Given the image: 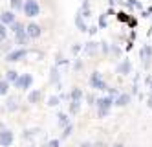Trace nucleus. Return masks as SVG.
<instances>
[{"mask_svg": "<svg viewBox=\"0 0 152 147\" xmlns=\"http://www.w3.org/2000/svg\"><path fill=\"white\" fill-rule=\"evenodd\" d=\"M95 105H97V116H99V118H106L108 114H110V109L114 105V98L112 96L97 98L95 99Z\"/></svg>", "mask_w": 152, "mask_h": 147, "instance_id": "obj_1", "label": "nucleus"}, {"mask_svg": "<svg viewBox=\"0 0 152 147\" xmlns=\"http://www.w3.org/2000/svg\"><path fill=\"white\" fill-rule=\"evenodd\" d=\"M22 11H24V15L29 17V18H33L37 15H40V6L37 0H26L24 6H22Z\"/></svg>", "mask_w": 152, "mask_h": 147, "instance_id": "obj_2", "label": "nucleus"}, {"mask_svg": "<svg viewBox=\"0 0 152 147\" xmlns=\"http://www.w3.org/2000/svg\"><path fill=\"white\" fill-rule=\"evenodd\" d=\"M31 85H33V75L31 74H22V75H18L17 81H15V86L18 90H29Z\"/></svg>", "mask_w": 152, "mask_h": 147, "instance_id": "obj_3", "label": "nucleus"}, {"mask_svg": "<svg viewBox=\"0 0 152 147\" xmlns=\"http://www.w3.org/2000/svg\"><path fill=\"white\" fill-rule=\"evenodd\" d=\"M90 86L95 88V90H106L108 88V85L104 83V79H103V75L99 72H94L90 75Z\"/></svg>", "mask_w": 152, "mask_h": 147, "instance_id": "obj_4", "label": "nucleus"}, {"mask_svg": "<svg viewBox=\"0 0 152 147\" xmlns=\"http://www.w3.org/2000/svg\"><path fill=\"white\" fill-rule=\"evenodd\" d=\"M26 55H28V50H26V48H18V50H13V52H7L6 61H9V63H17V61L26 59Z\"/></svg>", "mask_w": 152, "mask_h": 147, "instance_id": "obj_5", "label": "nucleus"}, {"mask_svg": "<svg viewBox=\"0 0 152 147\" xmlns=\"http://www.w3.org/2000/svg\"><path fill=\"white\" fill-rule=\"evenodd\" d=\"M13 143V132L9 129H2L0 131V147H9Z\"/></svg>", "mask_w": 152, "mask_h": 147, "instance_id": "obj_6", "label": "nucleus"}, {"mask_svg": "<svg viewBox=\"0 0 152 147\" xmlns=\"http://www.w3.org/2000/svg\"><path fill=\"white\" fill-rule=\"evenodd\" d=\"M24 30H26V33H28V37H29V39H39V37H40V33H42L40 26L35 24V22H29V24H28Z\"/></svg>", "mask_w": 152, "mask_h": 147, "instance_id": "obj_7", "label": "nucleus"}, {"mask_svg": "<svg viewBox=\"0 0 152 147\" xmlns=\"http://www.w3.org/2000/svg\"><path fill=\"white\" fill-rule=\"evenodd\" d=\"M139 55H141V61H143V66H145V68H148L150 61H152V48L150 46H143V48H141V52H139Z\"/></svg>", "mask_w": 152, "mask_h": 147, "instance_id": "obj_8", "label": "nucleus"}, {"mask_svg": "<svg viewBox=\"0 0 152 147\" xmlns=\"http://www.w3.org/2000/svg\"><path fill=\"white\" fill-rule=\"evenodd\" d=\"M15 20H17V17H15L13 11H2V13H0V22H2L4 26H11Z\"/></svg>", "mask_w": 152, "mask_h": 147, "instance_id": "obj_9", "label": "nucleus"}, {"mask_svg": "<svg viewBox=\"0 0 152 147\" xmlns=\"http://www.w3.org/2000/svg\"><path fill=\"white\" fill-rule=\"evenodd\" d=\"M130 101H132V96L130 94H117L115 99H114V105L115 107H126Z\"/></svg>", "mask_w": 152, "mask_h": 147, "instance_id": "obj_10", "label": "nucleus"}, {"mask_svg": "<svg viewBox=\"0 0 152 147\" xmlns=\"http://www.w3.org/2000/svg\"><path fill=\"white\" fill-rule=\"evenodd\" d=\"M15 42L18 44V46H26V44L29 42V37H28L26 30H20V31L15 33Z\"/></svg>", "mask_w": 152, "mask_h": 147, "instance_id": "obj_11", "label": "nucleus"}, {"mask_svg": "<svg viewBox=\"0 0 152 147\" xmlns=\"http://www.w3.org/2000/svg\"><path fill=\"white\" fill-rule=\"evenodd\" d=\"M130 72H132V64H130V61H128V59H125V61L119 63V66H117V74H121V75H128Z\"/></svg>", "mask_w": 152, "mask_h": 147, "instance_id": "obj_12", "label": "nucleus"}, {"mask_svg": "<svg viewBox=\"0 0 152 147\" xmlns=\"http://www.w3.org/2000/svg\"><path fill=\"white\" fill-rule=\"evenodd\" d=\"M40 90H31V92H29V96H28V101H29V103H39V101H40Z\"/></svg>", "mask_w": 152, "mask_h": 147, "instance_id": "obj_13", "label": "nucleus"}, {"mask_svg": "<svg viewBox=\"0 0 152 147\" xmlns=\"http://www.w3.org/2000/svg\"><path fill=\"white\" fill-rule=\"evenodd\" d=\"M81 110V99H72L70 103V114H79Z\"/></svg>", "mask_w": 152, "mask_h": 147, "instance_id": "obj_14", "label": "nucleus"}, {"mask_svg": "<svg viewBox=\"0 0 152 147\" xmlns=\"http://www.w3.org/2000/svg\"><path fill=\"white\" fill-rule=\"evenodd\" d=\"M70 99H83V88H79V86L72 88V92H70Z\"/></svg>", "mask_w": 152, "mask_h": 147, "instance_id": "obj_15", "label": "nucleus"}, {"mask_svg": "<svg viewBox=\"0 0 152 147\" xmlns=\"http://www.w3.org/2000/svg\"><path fill=\"white\" fill-rule=\"evenodd\" d=\"M84 53H86V55H94V53H97V42H88V44H86Z\"/></svg>", "mask_w": 152, "mask_h": 147, "instance_id": "obj_16", "label": "nucleus"}, {"mask_svg": "<svg viewBox=\"0 0 152 147\" xmlns=\"http://www.w3.org/2000/svg\"><path fill=\"white\" fill-rule=\"evenodd\" d=\"M17 77H18V74H17L15 70H7V72H6V81H7V83H15Z\"/></svg>", "mask_w": 152, "mask_h": 147, "instance_id": "obj_17", "label": "nucleus"}, {"mask_svg": "<svg viewBox=\"0 0 152 147\" xmlns=\"http://www.w3.org/2000/svg\"><path fill=\"white\" fill-rule=\"evenodd\" d=\"M75 24H77V28H79L81 31H86V30H88V28H86V24L83 22V18H81V11L77 13V17H75Z\"/></svg>", "mask_w": 152, "mask_h": 147, "instance_id": "obj_18", "label": "nucleus"}, {"mask_svg": "<svg viewBox=\"0 0 152 147\" xmlns=\"http://www.w3.org/2000/svg\"><path fill=\"white\" fill-rule=\"evenodd\" d=\"M57 118H59V125H61L62 129H64V127H66V125H68V123H70V120H68V116H66V114H64V112H61V114H59Z\"/></svg>", "mask_w": 152, "mask_h": 147, "instance_id": "obj_19", "label": "nucleus"}, {"mask_svg": "<svg viewBox=\"0 0 152 147\" xmlns=\"http://www.w3.org/2000/svg\"><path fill=\"white\" fill-rule=\"evenodd\" d=\"M37 132H40V129H29V131L22 132V138H24V140H29V138H33Z\"/></svg>", "mask_w": 152, "mask_h": 147, "instance_id": "obj_20", "label": "nucleus"}, {"mask_svg": "<svg viewBox=\"0 0 152 147\" xmlns=\"http://www.w3.org/2000/svg\"><path fill=\"white\" fill-rule=\"evenodd\" d=\"M7 92H9V83L4 79V81H0V96H6Z\"/></svg>", "mask_w": 152, "mask_h": 147, "instance_id": "obj_21", "label": "nucleus"}, {"mask_svg": "<svg viewBox=\"0 0 152 147\" xmlns=\"http://www.w3.org/2000/svg\"><path fill=\"white\" fill-rule=\"evenodd\" d=\"M72 131H73V125H72V123H68V125L64 127V131H62V136H61V140H66V138L70 136V134H72Z\"/></svg>", "mask_w": 152, "mask_h": 147, "instance_id": "obj_22", "label": "nucleus"}, {"mask_svg": "<svg viewBox=\"0 0 152 147\" xmlns=\"http://www.w3.org/2000/svg\"><path fill=\"white\" fill-rule=\"evenodd\" d=\"M9 2H11V9H13V11L22 9V6H24V2H22V0H9Z\"/></svg>", "mask_w": 152, "mask_h": 147, "instance_id": "obj_23", "label": "nucleus"}, {"mask_svg": "<svg viewBox=\"0 0 152 147\" xmlns=\"http://www.w3.org/2000/svg\"><path fill=\"white\" fill-rule=\"evenodd\" d=\"M17 107H18L17 105V99L15 98H9V101H7V110L13 112V110H17Z\"/></svg>", "mask_w": 152, "mask_h": 147, "instance_id": "obj_24", "label": "nucleus"}, {"mask_svg": "<svg viewBox=\"0 0 152 147\" xmlns=\"http://www.w3.org/2000/svg\"><path fill=\"white\" fill-rule=\"evenodd\" d=\"M59 103H61V98H59V96H51V98L48 99V105H50V107H57Z\"/></svg>", "mask_w": 152, "mask_h": 147, "instance_id": "obj_25", "label": "nucleus"}, {"mask_svg": "<svg viewBox=\"0 0 152 147\" xmlns=\"http://www.w3.org/2000/svg\"><path fill=\"white\" fill-rule=\"evenodd\" d=\"M51 83H59V70H57V66L51 68Z\"/></svg>", "mask_w": 152, "mask_h": 147, "instance_id": "obj_26", "label": "nucleus"}, {"mask_svg": "<svg viewBox=\"0 0 152 147\" xmlns=\"http://www.w3.org/2000/svg\"><path fill=\"white\" fill-rule=\"evenodd\" d=\"M7 37V26H4L2 22H0V41H4Z\"/></svg>", "mask_w": 152, "mask_h": 147, "instance_id": "obj_27", "label": "nucleus"}, {"mask_svg": "<svg viewBox=\"0 0 152 147\" xmlns=\"http://www.w3.org/2000/svg\"><path fill=\"white\" fill-rule=\"evenodd\" d=\"M9 28L13 30V33H17V31H20V30H24V24H20V22H17V20H15V22H13V24L9 26Z\"/></svg>", "mask_w": 152, "mask_h": 147, "instance_id": "obj_28", "label": "nucleus"}, {"mask_svg": "<svg viewBox=\"0 0 152 147\" xmlns=\"http://www.w3.org/2000/svg\"><path fill=\"white\" fill-rule=\"evenodd\" d=\"M59 145H61V140H57V138L48 142V147H59Z\"/></svg>", "mask_w": 152, "mask_h": 147, "instance_id": "obj_29", "label": "nucleus"}, {"mask_svg": "<svg viewBox=\"0 0 152 147\" xmlns=\"http://www.w3.org/2000/svg\"><path fill=\"white\" fill-rule=\"evenodd\" d=\"M86 101H88V105H95V98H94L92 94H88V96H86Z\"/></svg>", "mask_w": 152, "mask_h": 147, "instance_id": "obj_30", "label": "nucleus"}, {"mask_svg": "<svg viewBox=\"0 0 152 147\" xmlns=\"http://www.w3.org/2000/svg\"><path fill=\"white\" fill-rule=\"evenodd\" d=\"M81 147H94V143H90V142H83Z\"/></svg>", "mask_w": 152, "mask_h": 147, "instance_id": "obj_31", "label": "nucleus"}, {"mask_svg": "<svg viewBox=\"0 0 152 147\" xmlns=\"http://www.w3.org/2000/svg\"><path fill=\"white\" fill-rule=\"evenodd\" d=\"M99 26H101V28H104V26H106V20H104V17L99 20Z\"/></svg>", "mask_w": 152, "mask_h": 147, "instance_id": "obj_32", "label": "nucleus"}, {"mask_svg": "<svg viewBox=\"0 0 152 147\" xmlns=\"http://www.w3.org/2000/svg\"><path fill=\"white\" fill-rule=\"evenodd\" d=\"M94 147H104V143H101V142L99 143H94Z\"/></svg>", "mask_w": 152, "mask_h": 147, "instance_id": "obj_33", "label": "nucleus"}, {"mask_svg": "<svg viewBox=\"0 0 152 147\" xmlns=\"http://www.w3.org/2000/svg\"><path fill=\"white\" fill-rule=\"evenodd\" d=\"M112 147H125V145H123V143H114Z\"/></svg>", "mask_w": 152, "mask_h": 147, "instance_id": "obj_34", "label": "nucleus"}, {"mask_svg": "<svg viewBox=\"0 0 152 147\" xmlns=\"http://www.w3.org/2000/svg\"><path fill=\"white\" fill-rule=\"evenodd\" d=\"M28 147H35V145H33V143H31V145H28Z\"/></svg>", "mask_w": 152, "mask_h": 147, "instance_id": "obj_35", "label": "nucleus"}]
</instances>
